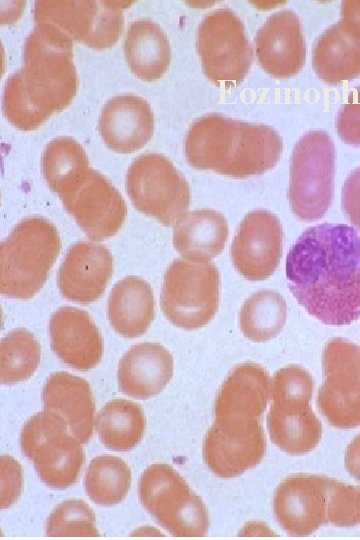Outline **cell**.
<instances>
[{"label": "cell", "instance_id": "cell-5", "mask_svg": "<svg viewBox=\"0 0 360 540\" xmlns=\"http://www.w3.org/2000/svg\"><path fill=\"white\" fill-rule=\"evenodd\" d=\"M138 495L144 508L173 536L207 533L209 517L201 498L170 465L156 463L140 476Z\"/></svg>", "mask_w": 360, "mask_h": 540}, {"label": "cell", "instance_id": "cell-8", "mask_svg": "<svg viewBox=\"0 0 360 540\" xmlns=\"http://www.w3.org/2000/svg\"><path fill=\"white\" fill-rule=\"evenodd\" d=\"M335 147L327 133H306L295 145L290 166L289 201L301 220L314 221L327 212L333 196Z\"/></svg>", "mask_w": 360, "mask_h": 540}, {"label": "cell", "instance_id": "cell-32", "mask_svg": "<svg viewBox=\"0 0 360 540\" xmlns=\"http://www.w3.org/2000/svg\"><path fill=\"white\" fill-rule=\"evenodd\" d=\"M131 471L123 459L100 455L91 460L84 480L85 490L92 501L112 506L120 503L129 491Z\"/></svg>", "mask_w": 360, "mask_h": 540}, {"label": "cell", "instance_id": "cell-30", "mask_svg": "<svg viewBox=\"0 0 360 540\" xmlns=\"http://www.w3.org/2000/svg\"><path fill=\"white\" fill-rule=\"evenodd\" d=\"M95 427L105 447L128 451L140 442L144 434V412L135 402L113 399L98 413Z\"/></svg>", "mask_w": 360, "mask_h": 540}, {"label": "cell", "instance_id": "cell-7", "mask_svg": "<svg viewBox=\"0 0 360 540\" xmlns=\"http://www.w3.org/2000/svg\"><path fill=\"white\" fill-rule=\"evenodd\" d=\"M220 278L211 262L174 260L165 272L160 304L165 317L186 330L208 324L217 312Z\"/></svg>", "mask_w": 360, "mask_h": 540}, {"label": "cell", "instance_id": "cell-1", "mask_svg": "<svg viewBox=\"0 0 360 540\" xmlns=\"http://www.w3.org/2000/svg\"><path fill=\"white\" fill-rule=\"evenodd\" d=\"M285 270L295 299L322 323L344 326L360 317V236L353 227L306 229L290 248Z\"/></svg>", "mask_w": 360, "mask_h": 540}, {"label": "cell", "instance_id": "cell-33", "mask_svg": "<svg viewBox=\"0 0 360 540\" xmlns=\"http://www.w3.org/2000/svg\"><path fill=\"white\" fill-rule=\"evenodd\" d=\"M0 353V381L15 384L30 378L36 371L41 348L30 331L17 328L2 339Z\"/></svg>", "mask_w": 360, "mask_h": 540}, {"label": "cell", "instance_id": "cell-29", "mask_svg": "<svg viewBox=\"0 0 360 540\" xmlns=\"http://www.w3.org/2000/svg\"><path fill=\"white\" fill-rule=\"evenodd\" d=\"M41 167L49 188L59 197L76 189L91 170L81 144L66 136L47 144Z\"/></svg>", "mask_w": 360, "mask_h": 540}, {"label": "cell", "instance_id": "cell-27", "mask_svg": "<svg viewBox=\"0 0 360 540\" xmlns=\"http://www.w3.org/2000/svg\"><path fill=\"white\" fill-rule=\"evenodd\" d=\"M267 428L272 442L290 455L312 451L322 435V425L310 404L272 403Z\"/></svg>", "mask_w": 360, "mask_h": 540}, {"label": "cell", "instance_id": "cell-39", "mask_svg": "<svg viewBox=\"0 0 360 540\" xmlns=\"http://www.w3.org/2000/svg\"><path fill=\"white\" fill-rule=\"evenodd\" d=\"M22 489V469L8 455L1 457V508L11 506L19 498Z\"/></svg>", "mask_w": 360, "mask_h": 540}, {"label": "cell", "instance_id": "cell-21", "mask_svg": "<svg viewBox=\"0 0 360 540\" xmlns=\"http://www.w3.org/2000/svg\"><path fill=\"white\" fill-rule=\"evenodd\" d=\"M99 131L105 144L118 153H132L151 139L154 115L148 102L133 94L108 100L99 118Z\"/></svg>", "mask_w": 360, "mask_h": 540}, {"label": "cell", "instance_id": "cell-2", "mask_svg": "<svg viewBox=\"0 0 360 540\" xmlns=\"http://www.w3.org/2000/svg\"><path fill=\"white\" fill-rule=\"evenodd\" d=\"M282 147L280 136L269 126L211 113L191 124L184 152L193 168L246 178L272 169Z\"/></svg>", "mask_w": 360, "mask_h": 540}, {"label": "cell", "instance_id": "cell-6", "mask_svg": "<svg viewBox=\"0 0 360 540\" xmlns=\"http://www.w3.org/2000/svg\"><path fill=\"white\" fill-rule=\"evenodd\" d=\"M20 445L49 487L64 489L77 480L84 452L59 414L44 410L32 416L22 428Z\"/></svg>", "mask_w": 360, "mask_h": 540}, {"label": "cell", "instance_id": "cell-34", "mask_svg": "<svg viewBox=\"0 0 360 540\" xmlns=\"http://www.w3.org/2000/svg\"><path fill=\"white\" fill-rule=\"evenodd\" d=\"M3 112L16 128L30 131L41 126L50 116L33 101L24 88L19 71L9 76L3 93Z\"/></svg>", "mask_w": 360, "mask_h": 540}, {"label": "cell", "instance_id": "cell-4", "mask_svg": "<svg viewBox=\"0 0 360 540\" xmlns=\"http://www.w3.org/2000/svg\"><path fill=\"white\" fill-rule=\"evenodd\" d=\"M60 250L58 230L50 221L40 216L20 221L1 244V293L32 298L46 282Z\"/></svg>", "mask_w": 360, "mask_h": 540}, {"label": "cell", "instance_id": "cell-18", "mask_svg": "<svg viewBox=\"0 0 360 540\" xmlns=\"http://www.w3.org/2000/svg\"><path fill=\"white\" fill-rule=\"evenodd\" d=\"M113 273V258L101 244L81 241L73 244L58 272L62 295L73 302L87 304L105 291Z\"/></svg>", "mask_w": 360, "mask_h": 540}, {"label": "cell", "instance_id": "cell-20", "mask_svg": "<svg viewBox=\"0 0 360 540\" xmlns=\"http://www.w3.org/2000/svg\"><path fill=\"white\" fill-rule=\"evenodd\" d=\"M49 334L54 353L70 367L87 371L100 362L102 336L86 311L70 306L59 308L50 318Z\"/></svg>", "mask_w": 360, "mask_h": 540}, {"label": "cell", "instance_id": "cell-25", "mask_svg": "<svg viewBox=\"0 0 360 540\" xmlns=\"http://www.w3.org/2000/svg\"><path fill=\"white\" fill-rule=\"evenodd\" d=\"M154 305L148 282L136 276L125 277L114 285L108 299L110 324L121 336H141L154 318Z\"/></svg>", "mask_w": 360, "mask_h": 540}, {"label": "cell", "instance_id": "cell-35", "mask_svg": "<svg viewBox=\"0 0 360 540\" xmlns=\"http://www.w3.org/2000/svg\"><path fill=\"white\" fill-rule=\"evenodd\" d=\"M48 536H98L96 519L87 503L69 499L58 504L48 517Z\"/></svg>", "mask_w": 360, "mask_h": 540}, {"label": "cell", "instance_id": "cell-26", "mask_svg": "<svg viewBox=\"0 0 360 540\" xmlns=\"http://www.w3.org/2000/svg\"><path fill=\"white\" fill-rule=\"evenodd\" d=\"M124 55L137 78L158 80L166 73L171 61L168 36L159 24L150 19L134 21L125 36Z\"/></svg>", "mask_w": 360, "mask_h": 540}, {"label": "cell", "instance_id": "cell-3", "mask_svg": "<svg viewBox=\"0 0 360 540\" xmlns=\"http://www.w3.org/2000/svg\"><path fill=\"white\" fill-rule=\"evenodd\" d=\"M73 41L50 23H36L24 43L22 83L49 116L68 107L77 92Z\"/></svg>", "mask_w": 360, "mask_h": 540}, {"label": "cell", "instance_id": "cell-16", "mask_svg": "<svg viewBox=\"0 0 360 540\" xmlns=\"http://www.w3.org/2000/svg\"><path fill=\"white\" fill-rule=\"evenodd\" d=\"M328 481L322 475L294 474L277 486L273 511L287 533L306 536L327 523Z\"/></svg>", "mask_w": 360, "mask_h": 540}, {"label": "cell", "instance_id": "cell-40", "mask_svg": "<svg viewBox=\"0 0 360 540\" xmlns=\"http://www.w3.org/2000/svg\"><path fill=\"white\" fill-rule=\"evenodd\" d=\"M342 206L349 221L360 231V167L353 170L344 182Z\"/></svg>", "mask_w": 360, "mask_h": 540}, {"label": "cell", "instance_id": "cell-17", "mask_svg": "<svg viewBox=\"0 0 360 540\" xmlns=\"http://www.w3.org/2000/svg\"><path fill=\"white\" fill-rule=\"evenodd\" d=\"M271 380L259 364L237 365L222 383L215 400V423L223 426L259 420L270 397Z\"/></svg>", "mask_w": 360, "mask_h": 540}, {"label": "cell", "instance_id": "cell-24", "mask_svg": "<svg viewBox=\"0 0 360 540\" xmlns=\"http://www.w3.org/2000/svg\"><path fill=\"white\" fill-rule=\"evenodd\" d=\"M227 238L225 217L212 209L185 213L173 231L174 248L184 259L193 262H210L222 252Z\"/></svg>", "mask_w": 360, "mask_h": 540}, {"label": "cell", "instance_id": "cell-14", "mask_svg": "<svg viewBox=\"0 0 360 540\" xmlns=\"http://www.w3.org/2000/svg\"><path fill=\"white\" fill-rule=\"evenodd\" d=\"M282 226L273 213L258 209L245 215L230 253L236 271L250 281H261L276 270L282 256Z\"/></svg>", "mask_w": 360, "mask_h": 540}, {"label": "cell", "instance_id": "cell-23", "mask_svg": "<svg viewBox=\"0 0 360 540\" xmlns=\"http://www.w3.org/2000/svg\"><path fill=\"white\" fill-rule=\"evenodd\" d=\"M44 410L55 412L66 421L70 432L87 443L93 433L95 404L89 383L68 372L52 373L42 390Z\"/></svg>", "mask_w": 360, "mask_h": 540}, {"label": "cell", "instance_id": "cell-41", "mask_svg": "<svg viewBox=\"0 0 360 540\" xmlns=\"http://www.w3.org/2000/svg\"><path fill=\"white\" fill-rule=\"evenodd\" d=\"M339 23L360 41V1H343Z\"/></svg>", "mask_w": 360, "mask_h": 540}, {"label": "cell", "instance_id": "cell-19", "mask_svg": "<svg viewBox=\"0 0 360 540\" xmlns=\"http://www.w3.org/2000/svg\"><path fill=\"white\" fill-rule=\"evenodd\" d=\"M257 59L275 78L297 74L304 65L306 48L301 24L293 11L272 14L255 37Z\"/></svg>", "mask_w": 360, "mask_h": 540}, {"label": "cell", "instance_id": "cell-36", "mask_svg": "<svg viewBox=\"0 0 360 540\" xmlns=\"http://www.w3.org/2000/svg\"><path fill=\"white\" fill-rule=\"evenodd\" d=\"M314 382L310 373L298 365L279 369L270 386L272 403L310 404Z\"/></svg>", "mask_w": 360, "mask_h": 540}, {"label": "cell", "instance_id": "cell-15", "mask_svg": "<svg viewBox=\"0 0 360 540\" xmlns=\"http://www.w3.org/2000/svg\"><path fill=\"white\" fill-rule=\"evenodd\" d=\"M266 440L260 420L239 425L213 423L203 442V459L220 478H232L255 467L264 457Z\"/></svg>", "mask_w": 360, "mask_h": 540}, {"label": "cell", "instance_id": "cell-31", "mask_svg": "<svg viewBox=\"0 0 360 540\" xmlns=\"http://www.w3.org/2000/svg\"><path fill=\"white\" fill-rule=\"evenodd\" d=\"M287 319L284 298L271 289L253 293L239 312V325L243 335L253 342H265L276 337Z\"/></svg>", "mask_w": 360, "mask_h": 540}, {"label": "cell", "instance_id": "cell-10", "mask_svg": "<svg viewBox=\"0 0 360 540\" xmlns=\"http://www.w3.org/2000/svg\"><path fill=\"white\" fill-rule=\"evenodd\" d=\"M197 51L205 76L226 87L240 84L247 75L252 50L244 25L230 9L206 15L197 32Z\"/></svg>", "mask_w": 360, "mask_h": 540}, {"label": "cell", "instance_id": "cell-13", "mask_svg": "<svg viewBox=\"0 0 360 540\" xmlns=\"http://www.w3.org/2000/svg\"><path fill=\"white\" fill-rule=\"evenodd\" d=\"M59 198L82 231L94 241L114 236L126 218L127 206L120 192L93 169L76 189Z\"/></svg>", "mask_w": 360, "mask_h": 540}, {"label": "cell", "instance_id": "cell-37", "mask_svg": "<svg viewBox=\"0 0 360 540\" xmlns=\"http://www.w3.org/2000/svg\"><path fill=\"white\" fill-rule=\"evenodd\" d=\"M326 515L327 522L339 527L360 524V486L329 477Z\"/></svg>", "mask_w": 360, "mask_h": 540}, {"label": "cell", "instance_id": "cell-22", "mask_svg": "<svg viewBox=\"0 0 360 540\" xmlns=\"http://www.w3.org/2000/svg\"><path fill=\"white\" fill-rule=\"evenodd\" d=\"M173 357L158 343L132 346L118 366L120 390L131 397L146 399L160 393L173 375Z\"/></svg>", "mask_w": 360, "mask_h": 540}, {"label": "cell", "instance_id": "cell-42", "mask_svg": "<svg viewBox=\"0 0 360 540\" xmlns=\"http://www.w3.org/2000/svg\"><path fill=\"white\" fill-rule=\"evenodd\" d=\"M344 462L348 473L355 480L360 481V434L347 446Z\"/></svg>", "mask_w": 360, "mask_h": 540}, {"label": "cell", "instance_id": "cell-12", "mask_svg": "<svg viewBox=\"0 0 360 540\" xmlns=\"http://www.w3.org/2000/svg\"><path fill=\"white\" fill-rule=\"evenodd\" d=\"M128 1H37L33 13L36 23H50L73 40L96 49H108L119 40L123 10Z\"/></svg>", "mask_w": 360, "mask_h": 540}, {"label": "cell", "instance_id": "cell-9", "mask_svg": "<svg viewBox=\"0 0 360 540\" xmlns=\"http://www.w3.org/2000/svg\"><path fill=\"white\" fill-rule=\"evenodd\" d=\"M126 189L137 210L167 226L176 224L189 207L187 180L161 154L138 156L128 168Z\"/></svg>", "mask_w": 360, "mask_h": 540}, {"label": "cell", "instance_id": "cell-11", "mask_svg": "<svg viewBox=\"0 0 360 540\" xmlns=\"http://www.w3.org/2000/svg\"><path fill=\"white\" fill-rule=\"evenodd\" d=\"M323 383L317 406L334 427L350 429L360 425V346L335 337L322 352Z\"/></svg>", "mask_w": 360, "mask_h": 540}, {"label": "cell", "instance_id": "cell-38", "mask_svg": "<svg viewBox=\"0 0 360 540\" xmlns=\"http://www.w3.org/2000/svg\"><path fill=\"white\" fill-rule=\"evenodd\" d=\"M340 138L351 145H360V86L354 88L336 117Z\"/></svg>", "mask_w": 360, "mask_h": 540}, {"label": "cell", "instance_id": "cell-28", "mask_svg": "<svg viewBox=\"0 0 360 540\" xmlns=\"http://www.w3.org/2000/svg\"><path fill=\"white\" fill-rule=\"evenodd\" d=\"M312 64L316 75L326 83L355 79L360 75V41L338 22L316 41Z\"/></svg>", "mask_w": 360, "mask_h": 540}]
</instances>
